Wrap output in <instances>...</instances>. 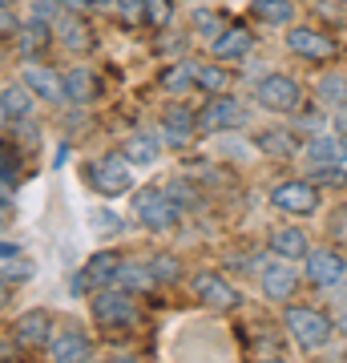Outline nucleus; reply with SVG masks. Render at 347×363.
<instances>
[{
	"instance_id": "obj_6",
	"label": "nucleus",
	"mask_w": 347,
	"mask_h": 363,
	"mask_svg": "<svg viewBox=\"0 0 347 363\" xmlns=\"http://www.w3.org/2000/svg\"><path fill=\"white\" fill-rule=\"evenodd\" d=\"M270 206L279 210V214H291V218H307L319 210V190H315V182H279L275 190H270Z\"/></svg>"
},
{
	"instance_id": "obj_2",
	"label": "nucleus",
	"mask_w": 347,
	"mask_h": 363,
	"mask_svg": "<svg viewBox=\"0 0 347 363\" xmlns=\"http://www.w3.org/2000/svg\"><path fill=\"white\" fill-rule=\"evenodd\" d=\"M133 214L145 222V230H174L178 218H182V206L174 202L170 190L145 186V190H138V198H133Z\"/></svg>"
},
{
	"instance_id": "obj_35",
	"label": "nucleus",
	"mask_w": 347,
	"mask_h": 363,
	"mask_svg": "<svg viewBox=\"0 0 347 363\" xmlns=\"http://www.w3.org/2000/svg\"><path fill=\"white\" fill-rule=\"evenodd\" d=\"M57 13H65L61 9V0H33V16H37V21H57Z\"/></svg>"
},
{
	"instance_id": "obj_10",
	"label": "nucleus",
	"mask_w": 347,
	"mask_h": 363,
	"mask_svg": "<svg viewBox=\"0 0 347 363\" xmlns=\"http://www.w3.org/2000/svg\"><path fill=\"white\" fill-rule=\"evenodd\" d=\"M25 85L37 93L40 101H49V105H65V101H69L65 77L57 73V69H49L45 61H25Z\"/></svg>"
},
{
	"instance_id": "obj_21",
	"label": "nucleus",
	"mask_w": 347,
	"mask_h": 363,
	"mask_svg": "<svg viewBox=\"0 0 347 363\" xmlns=\"http://www.w3.org/2000/svg\"><path fill=\"white\" fill-rule=\"evenodd\" d=\"M49 21H28L25 28H21V37H16V52L25 57V61H40L45 52H49Z\"/></svg>"
},
{
	"instance_id": "obj_33",
	"label": "nucleus",
	"mask_w": 347,
	"mask_h": 363,
	"mask_svg": "<svg viewBox=\"0 0 347 363\" xmlns=\"http://www.w3.org/2000/svg\"><path fill=\"white\" fill-rule=\"evenodd\" d=\"M150 271H154L158 283H178L182 279V262L174 259V255H154V259H150Z\"/></svg>"
},
{
	"instance_id": "obj_36",
	"label": "nucleus",
	"mask_w": 347,
	"mask_h": 363,
	"mask_svg": "<svg viewBox=\"0 0 347 363\" xmlns=\"http://www.w3.org/2000/svg\"><path fill=\"white\" fill-rule=\"evenodd\" d=\"M327 234H331L335 242H347V206H339L331 214V222H327Z\"/></svg>"
},
{
	"instance_id": "obj_27",
	"label": "nucleus",
	"mask_w": 347,
	"mask_h": 363,
	"mask_svg": "<svg viewBox=\"0 0 347 363\" xmlns=\"http://www.w3.org/2000/svg\"><path fill=\"white\" fill-rule=\"evenodd\" d=\"M255 145L270 157H291L299 150L295 138H291V130H263V133H255Z\"/></svg>"
},
{
	"instance_id": "obj_29",
	"label": "nucleus",
	"mask_w": 347,
	"mask_h": 363,
	"mask_svg": "<svg viewBox=\"0 0 347 363\" xmlns=\"http://www.w3.org/2000/svg\"><path fill=\"white\" fill-rule=\"evenodd\" d=\"M138 16L145 28H166L174 21V0H138Z\"/></svg>"
},
{
	"instance_id": "obj_28",
	"label": "nucleus",
	"mask_w": 347,
	"mask_h": 363,
	"mask_svg": "<svg viewBox=\"0 0 347 363\" xmlns=\"http://www.w3.org/2000/svg\"><path fill=\"white\" fill-rule=\"evenodd\" d=\"M250 9H255V16L263 21V25H279L283 28V25L295 21V4H291V0H255Z\"/></svg>"
},
{
	"instance_id": "obj_34",
	"label": "nucleus",
	"mask_w": 347,
	"mask_h": 363,
	"mask_svg": "<svg viewBox=\"0 0 347 363\" xmlns=\"http://www.w3.org/2000/svg\"><path fill=\"white\" fill-rule=\"evenodd\" d=\"M89 226L97 234H121L126 230V222L117 218L114 210H89Z\"/></svg>"
},
{
	"instance_id": "obj_24",
	"label": "nucleus",
	"mask_w": 347,
	"mask_h": 363,
	"mask_svg": "<svg viewBox=\"0 0 347 363\" xmlns=\"http://www.w3.org/2000/svg\"><path fill=\"white\" fill-rule=\"evenodd\" d=\"M315 101L327 105V109H347V73H323L319 85H315Z\"/></svg>"
},
{
	"instance_id": "obj_22",
	"label": "nucleus",
	"mask_w": 347,
	"mask_h": 363,
	"mask_svg": "<svg viewBox=\"0 0 347 363\" xmlns=\"http://www.w3.org/2000/svg\"><path fill=\"white\" fill-rule=\"evenodd\" d=\"M33 97L37 93L28 89L25 81L21 85H4V93H0V117L13 125V121H25L28 113H33Z\"/></svg>"
},
{
	"instance_id": "obj_19",
	"label": "nucleus",
	"mask_w": 347,
	"mask_h": 363,
	"mask_svg": "<svg viewBox=\"0 0 347 363\" xmlns=\"http://www.w3.org/2000/svg\"><path fill=\"white\" fill-rule=\"evenodd\" d=\"M154 283H158V279H154V271H150V262L121 259V267H117V274H114V283H109V286H117V291H129V295H145Z\"/></svg>"
},
{
	"instance_id": "obj_4",
	"label": "nucleus",
	"mask_w": 347,
	"mask_h": 363,
	"mask_svg": "<svg viewBox=\"0 0 347 363\" xmlns=\"http://www.w3.org/2000/svg\"><path fill=\"white\" fill-rule=\"evenodd\" d=\"M255 101L267 109V113H299L303 109V89L299 81H291L287 73H267L258 77L255 85Z\"/></svg>"
},
{
	"instance_id": "obj_40",
	"label": "nucleus",
	"mask_w": 347,
	"mask_h": 363,
	"mask_svg": "<svg viewBox=\"0 0 347 363\" xmlns=\"http://www.w3.org/2000/svg\"><path fill=\"white\" fill-rule=\"evenodd\" d=\"M335 331H339V335L347 339V303L339 307V315H335Z\"/></svg>"
},
{
	"instance_id": "obj_9",
	"label": "nucleus",
	"mask_w": 347,
	"mask_h": 363,
	"mask_svg": "<svg viewBox=\"0 0 347 363\" xmlns=\"http://www.w3.org/2000/svg\"><path fill=\"white\" fill-rule=\"evenodd\" d=\"M307 283L311 286H339L347 274V259L343 250L335 247H319V250H307Z\"/></svg>"
},
{
	"instance_id": "obj_17",
	"label": "nucleus",
	"mask_w": 347,
	"mask_h": 363,
	"mask_svg": "<svg viewBox=\"0 0 347 363\" xmlns=\"http://www.w3.org/2000/svg\"><path fill=\"white\" fill-rule=\"evenodd\" d=\"M267 242H270V250H275L279 259H287V262L307 259V250H311L307 230H299V226H275V230L267 234Z\"/></svg>"
},
{
	"instance_id": "obj_26",
	"label": "nucleus",
	"mask_w": 347,
	"mask_h": 363,
	"mask_svg": "<svg viewBox=\"0 0 347 363\" xmlns=\"http://www.w3.org/2000/svg\"><path fill=\"white\" fill-rule=\"evenodd\" d=\"M121 154H126L133 166H154L158 154H162V145H158V138H150V133H133V138H126Z\"/></svg>"
},
{
	"instance_id": "obj_41",
	"label": "nucleus",
	"mask_w": 347,
	"mask_h": 363,
	"mask_svg": "<svg viewBox=\"0 0 347 363\" xmlns=\"http://www.w3.org/2000/svg\"><path fill=\"white\" fill-rule=\"evenodd\" d=\"M13 4H16V0H0V9H13Z\"/></svg>"
},
{
	"instance_id": "obj_23",
	"label": "nucleus",
	"mask_w": 347,
	"mask_h": 363,
	"mask_svg": "<svg viewBox=\"0 0 347 363\" xmlns=\"http://www.w3.org/2000/svg\"><path fill=\"white\" fill-rule=\"evenodd\" d=\"M57 33H61V45L69 52H85L93 45V28L81 21V13H65L57 21Z\"/></svg>"
},
{
	"instance_id": "obj_12",
	"label": "nucleus",
	"mask_w": 347,
	"mask_h": 363,
	"mask_svg": "<svg viewBox=\"0 0 347 363\" xmlns=\"http://www.w3.org/2000/svg\"><path fill=\"white\" fill-rule=\"evenodd\" d=\"M117 267H121V259L117 255H109V250H101V255H93L89 262H85V271L73 274V295H85V291H101V286L114 283Z\"/></svg>"
},
{
	"instance_id": "obj_25",
	"label": "nucleus",
	"mask_w": 347,
	"mask_h": 363,
	"mask_svg": "<svg viewBox=\"0 0 347 363\" xmlns=\"http://www.w3.org/2000/svg\"><path fill=\"white\" fill-rule=\"evenodd\" d=\"M65 89H69V101H77V105L93 101V97H97V77H93V69H85V65L69 69V73H65Z\"/></svg>"
},
{
	"instance_id": "obj_15",
	"label": "nucleus",
	"mask_w": 347,
	"mask_h": 363,
	"mask_svg": "<svg viewBox=\"0 0 347 363\" xmlns=\"http://www.w3.org/2000/svg\"><path fill=\"white\" fill-rule=\"evenodd\" d=\"M258 286L270 303H291V295L299 291V274L287 267V262H267L263 274H258Z\"/></svg>"
},
{
	"instance_id": "obj_31",
	"label": "nucleus",
	"mask_w": 347,
	"mask_h": 363,
	"mask_svg": "<svg viewBox=\"0 0 347 363\" xmlns=\"http://www.w3.org/2000/svg\"><path fill=\"white\" fill-rule=\"evenodd\" d=\"M194 85L202 93H226V85H231V73L219 65H194Z\"/></svg>"
},
{
	"instance_id": "obj_39",
	"label": "nucleus",
	"mask_w": 347,
	"mask_h": 363,
	"mask_svg": "<svg viewBox=\"0 0 347 363\" xmlns=\"http://www.w3.org/2000/svg\"><path fill=\"white\" fill-rule=\"evenodd\" d=\"M61 9H65V13H89L93 0H61Z\"/></svg>"
},
{
	"instance_id": "obj_37",
	"label": "nucleus",
	"mask_w": 347,
	"mask_h": 363,
	"mask_svg": "<svg viewBox=\"0 0 347 363\" xmlns=\"http://www.w3.org/2000/svg\"><path fill=\"white\" fill-rule=\"evenodd\" d=\"M0 28H4V40H16V37H21V28H25V25H16L13 9H0Z\"/></svg>"
},
{
	"instance_id": "obj_18",
	"label": "nucleus",
	"mask_w": 347,
	"mask_h": 363,
	"mask_svg": "<svg viewBox=\"0 0 347 363\" xmlns=\"http://www.w3.org/2000/svg\"><path fill=\"white\" fill-rule=\"evenodd\" d=\"M250 49H255V37H250V28H243V25L226 28L219 40H210V57H214V61H243Z\"/></svg>"
},
{
	"instance_id": "obj_30",
	"label": "nucleus",
	"mask_w": 347,
	"mask_h": 363,
	"mask_svg": "<svg viewBox=\"0 0 347 363\" xmlns=\"http://www.w3.org/2000/svg\"><path fill=\"white\" fill-rule=\"evenodd\" d=\"M158 85H162L166 93L198 89V85H194V65H190V61H182V65H166V69H162V77H158Z\"/></svg>"
},
{
	"instance_id": "obj_14",
	"label": "nucleus",
	"mask_w": 347,
	"mask_h": 363,
	"mask_svg": "<svg viewBox=\"0 0 347 363\" xmlns=\"http://www.w3.org/2000/svg\"><path fill=\"white\" fill-rule=\"evenodd\" d=\"M16 339H21V347H49L53 343V315L45 307L21 311L16 315Z\"/></svg>"
},
{
	"instance_id": "obj_13",
	"label": "nucleus",
	"mask_w": 347,
	"mask_h": 363,
	"mask_svg": "<svg viewBox=\"0 0 347 363\" xmlns=\"http://www.w3.org/2000/svg\"><path fill=\"white\" fill-rule=\"evenodd\" d=\"M194 133H198V113H190L186 105H170L166 113H162V142L182 150V145L194 142Z\"/></svg>"
},
{
	"instance_id": "obj_38",
	"label": "nucleus",
	"mask_w": 347,
	"mask_h": 363,
	"mask_svg": "<svg viewBox=\"0 0 347 363\" xmlns=\"http://www.w3.org/2000/svg\"><path fill=\"white\" fill-rule=\"evenodd\" d=\"M170 194H174V202H178V206H194V202H198L186 182H174V186H170Z\"/></svg>"
},
{
	"instance_id": "obj_32",
	"label": "nucleus",
	"mask_w": 347,
	"mask_h": 363,
	"mask_svg": "<svg viewBox=\"0 0 347 363\" xmlns=\"http://www.w3.org/2000/svg\"><path fill=\"white\" fill-rule=\"evenodd\" d=\"M190 25H194V33H198V37H206V40H219L222 33H226L222 16H219V13H210V9H194Z\"/></svg>"
},
{
	"instance_id": "obj_16",
	"label": "nucleus",
	"mask_w": 347,
	"mask_h": 363,
	"mask_svg": "<svg viewBox=\"0 0 347 363\" xmlns=\"http://www.w3.org/2000/svg\"><path fill=\"white\" fill-rule=\"evenodd\" d=\"M303 157H307L311 166H339V162H347V138L339 130L335 133H315L307 145H303Z\"/></svg>"
},
{
	"instance_id": "obj_11",
	"label": "nucleus",
	"mask_w": 347,
	"mask_h": 363,
	"mask_svg": "<svg viewBox=\"0 0 347 363\" xmlns=\"http://www.w3.org/2000/svg\"><path fill=\"white\" fill-rule=\"evenodd\" d=\"M287 49L295 52V57H303V61H331L335 40L327 37V33H319V28H311V25H295L287 33Z\"/></svg>"
},
{
	"instance_id": "obj_20",
	"label": "nucleus",
	"mask_w": 347,
	"mask_h": 363,
	"mask_svg": "<svg viewBox=\"0 0 347 363\" xmlns=\"http://www.w3.org/2000/svg\"><path fill=\"white\" fill-rule=\"evenodd\" d=\"M49 355L57 363H81V359H89L93 355V343L81 335V331H61V335H53Z\"/></svg>"
},
{
	"instance_id": "obj_7",
	"label": "nucleus",
	"mask_w": 347,
	"mask_h": 363,
	"mask_svg": "<svg viewBox=\"0 0 347 363\" xmlns=\"http://www.w3.org/2000/svg\"><path fill=\"white\" fill-rule=\"evenodd\" d=\"M129 162L126 154H109V157H101V162H93L89 166V186L97 190L101 198H117V194H126L129 186H133V174H129Z\"/></svg>"
},
{
	"instance_id": "obj_1",
	"label": "nucleus",
	"mask_w": 347,
	"mask_h": 363,
	"mask_svg": "<svg viewBox=\"0 0 347 363\" xmlns=\"http://www.w3.org/2000/svg\"><path fill=\"white\" fill-rule=\"evenodd\" d=\"M283 327L291 331V339H295L303 351H319L331 343L335 335V319L331 315H323L319 307H299V303H291L283 311Z\"/></svg>"
},
{
	"instance_id": "obj_3",
	"label": "nucleus",
	"mask_w": 347,
	"mask_h": 363,
	"mask_svg": "<svg viewBox=\"0 0 347 363\" xmlns=\"http://www.w3.org/2000/svg\"><path fill=\"white\" fill-rule=\"evenodd\" d=\"M93 323L114 331V327H133L138 323V307H133V295L129 291H117V286H101L89 303Z\"/></svg>"
},
{
	"instance_id": "obj_5",
	"label": "nucleus",
	"mask_w": 347,
	"mask_h": 363,
	"mask_svg": "<svg viewBox=\"0 0 347 363\" xmlns=\"http://www.w3.org/2000/svg\"><path fill=\"white\" fill-rule=\"evenodd\" d=\"M246 125V105L238 97L214 93L198 113V133H226V130H243Z\"/></svg>"
},
{
	"instance_id": "obj_8",
	"label": "nucleus",
	"mask_w": 347,
	"mask_h": 363,
	"mask_svg": "<svg viewBox=\"0 0 347 363\" xmlns=\"http://www.w3.org/2000/svg\"><path fill=\"white\" fill-rule=\"evenodd\" d=\"M190 286H194V295L202 298L206 307H214V311H238L243 307V291L231 286L219 271H198L190 279Z\"/></svg>"
}]
</instances>
